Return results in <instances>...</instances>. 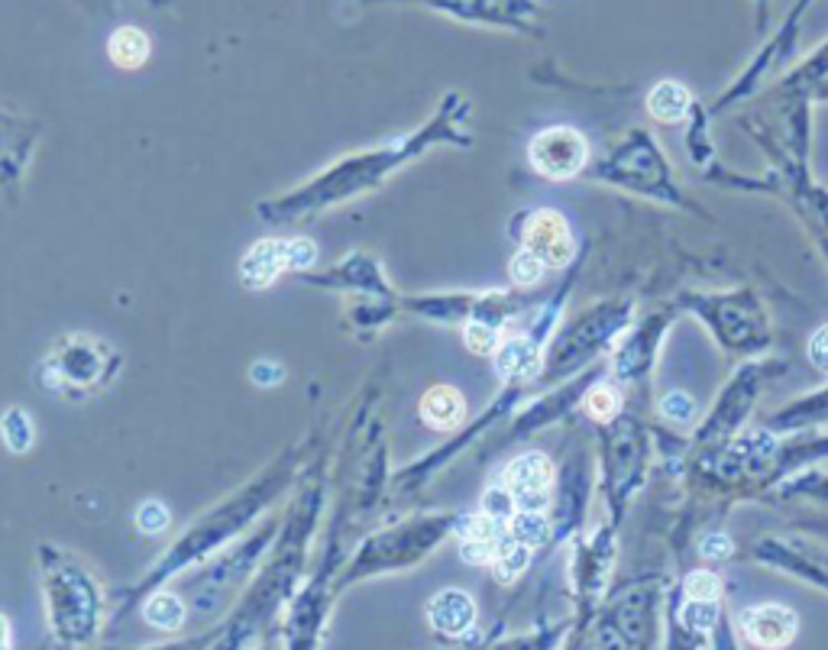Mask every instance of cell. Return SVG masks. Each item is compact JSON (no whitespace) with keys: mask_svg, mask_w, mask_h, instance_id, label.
I'll list each match as a JSON object with an SVG mask.
<instances>
[{"mask_svg":"<svg viewBox=\"0 0 828 650\" xmlns=\"http://www.w3.org/2000/svg\"><path fill=\"white\" fill-rule=\"evenodd\" d=\"M531 165L547 179H573L586 165V140L569 126H551L531 140Z\"/></svg>","mask_w":828,"mask_h":650,"instance_id":"obj_1","label":"cell"},{"mask_svg":"<svg viewBox=\"0 0 828 650\" xmlns=\"http://www.w3.org/2000/svg\"><path fill=\"white\" fill-rule=\"evenodd\" d=\"M551 459L541 454H525L505 469L508 492L522 511H544L547 508V486H551Z\"/></svg>","mask_w":828,"mask_h":650,"instance_id":"obj_2","label":"cell"},{"mask_svg":"<svg viewBox=\"0 0 828 650\" xmlns=\"http://www.w3.org/2000/svg\"><path fill=\"white\" fill-rule=\"evenodd\" d=\"M525 246L544 266H566L573 260V236L557 211H537L527 221Z\"/></svg>","mask_w":828,"mask_h":650,"instance_id":"obj_3","label":"cell"},{"mask_svg":"<svg viewBox=\"0 0 828 650\" xmlns=\"http://www.w3.org/2000/svg\"><path fill=\"white\" fill-rule=\"evenodd\" d=\"M741 631L757 648H787L796 634V615L784 606H760L741 615Z\"/></svg>","mask_w":828,"mask_h":650,"instance_id":"obj_4","label":"cell"},{"mask_svg":"<svg viewBox=\"0 0 828 650\" xmlns=\"http://www.w3.org/2000/svg\"><path fill=\"white\" fill-rule=\"evenodd\" d=\"M421 418L437 430H453L466 418V402L451 385H437L421 398Z\"/></svg>","mask_w":828,"mask_h":650,"instance_id":"obj_5","label":"cell"},{"mask_svg":"<svg viewBox=\"0 0 828 650\" xmlns=\"http://www.w3.org/2000/svg\"><path fill=\"white\" fill-rule=\"evenodd\" d=\"M285 266H289V243H260L243 260V282L250 288H263Z\"/></svg>","mask_w":828,"mask_h":650,"instance_id":"obj_6","label":"cell"},{"mask_svg":"<svg viewBox=\"0 0 828 650\" xmlns=\"http://www.w3.org/2000/svg\"><path fill=\"white\" fill-rule=\"evenodd\" d=\"M431 624L444 634H463L473 624V599L456 589L441 592L431 602Z\"/></svg>","mask_w":828,"mask_h":650,"instance_id":"obj_7","label":"cell"},{"mask_svg":"<svg viewBox=\"0 0 828 650\" xmlns=\"http://www.w3.org/2000/svg\"><path fill=\"white\" fill-rule=\"evenodd\" d=\"M108 55H111L117 69L133 72L150 59V37L143 30H137V27H120L108 42Z\"/></svg>","mask_w":828,"mask_h":650,"instance_id":"obj_8","label":"cell"},{"mask_svg":"<svg viewBox=\"0 0 828 650\" xmlns=\"http://www.w3.org/2000/svg\"><path fill=\"white\" fill-rule=\"evenodd\" d=\"M689 104H693L689 91L677 81H660L647 98V111L657 116L660 123H679L683 116L689 114Z\"/></svg>","mask_w":828,"mask_h":650,"instance_id":"obj_9","label":"cell"},{"mask_svg":"<svg viewBox=\"0 0 828 650\" xmlns=\"http://www.w3.org/2000/svg\"><path fill=\"white\" fill-rule=\"evenodd\" d=\"M537 369V349L527 341H508L498 349V373L502 376H531Z\"/></svg>","mask_w":828,"mask_h":650,"instance_id":"obj_10","label":"cell"},{"mask_svg":"<svg viewBox=\"0 0 828 650\" xmlns=\"http://www.w3.org/2000/svg\"><path fill=\"white\" fill-rule=\"evenodd\" d=\"M527 553H531V547L518 544V540L502 544V547H498V553H495V560H492V563H495V576H498L502 582L518 579V573H525Z\"/></svg>","mask_w":828,"mask_h":650,"instance_id":"obj_11","label":"cell"},{"mask_svg":"<svg viewBox=\"0 0 828 650\" xmlns=\"http://www.w3.org/2000/svg\"><path fill=\"white\" fill-rule=\"evenodd\" d=\"M182 618H185V609H182V602L175 599V596H169V592H159V596H152L150 606H147V621L155 624V628H162V631H172V628H179L182 624Z\"/></svg>","mask_w":828,"mask_h":650,"instance_id":"obj_12","label":"cell"},{"mask_svg":"<svg viewBox=\"0 0 828 650\" xmlns=\"http://www.w3.org/2000/svg\"><path fill=\"white\" fill-rule=\"evenodd\" d=\"M547 537V521L544 511H518L512 521V540L525 544V547H537Z\"/></svg>","mask_w":828,"mask_h":650,"instance_id":"obj_13","label":"cell"},{"mask_svg":"<svg viewBox=\"0 0 828 650\" xmlns=\"http://www.w3.org/2000/svg\"><path fill=\"white\" fill-rule=\"evenodd\" d=\"M3 440L13 454H23L33 444V427L23 412H7L3 415Z\"/></svg>","mask_w":828,"mask_h":650,"instance_id":"obj_14","label":"cell"},{"mask_svg":"<svg viewBox=\"0 0 828 650\" xmlns=\"http://www.w3.org/2000/svg\"><path fill=\"white\" fill-rule=\"evenodd\" d=\"M586 412H589V418H596V422H608V418H615V412H618V395H615L608 385L593 388V392H589V398H586Z\"/></svg>","mask_w":828,"mask_h":650,"instance_id":"obj_15","label":"cell"},{"mask_svg":"<svg viewBox=\"0 0 828 650\" xmlns=\"http://www.w3.org/2000/svg\"><path fill=\"white\" fill-rule=\"evenodd\" d=\"M541 275H544V263L531 253V250H522L515 260H512V278H515V285H537L541 282Z\"/></svg>","mask_w":828,"mask_h":650,"instance_id":"obj_16","label":"cell"},{"mask_svg":"<svg viewBox=\"0 0 828 650\" xmlns=\"http://www.w3.org/2000/svg\"><path fill=\"white\" fill-rule=\"evenodd\" d=\"M686 596H689L693 602H716L718 576L706 573V570H699V573H689V576H686Z\"/></svg>","mask_w":828,"mask_h":650,"instance_id":"obj_17","label":"cell"},{"mask_svg":"<svg viewBox=\"0 0 828 650\" xmlns=\"http://www.w3.org/2000/svg\"><path fill=\"white\" fill-rule=\"evenodd\" d=\"M716 621L718 612L713 602H689V606L683 609V624H686L689 631H709Z\"/></svg>","mask_w":828,"mask_h":650,"instance_id":"obj_18","label":"cell"},{"mask_svg":"<svg viewBox=\"0 0 828 650\" xmlns=\"http://www.w3.org/2000/svg\"><path fill=\"white\" fill-rule=\"evenodd\" d=\"M460 553H463L466 563H492L495 553H498V544L495 540H479V537H466Z\"/></svg>","mask_w":828,"mask_h":650,"instance_id":"obj_19","label":"cell"},{"mask_svg":"<svg viewBox=\"0 0 828 650\" xmlns=\"http://www.w3.org/2000/svg\"><path fill=\"white\" fill-rule=\"evenodd\" d=\"M137 521H140V528H143L147 535H159V531L169 525V511H165L159 501H147V505L140 508Z\"/></svg>","mask_w":828,"mask_h":650,"instance_id":"obj_20","label":"cell"},{"mask_svg":"<svg viewBox=\"0 0 828 650\" xmlns=\"http://www.w3.org/2000/svg\"><path fill=\"white\" fill-rule=\"evenodd\" d=\"M660 408H664V415L674 418V422H689L693 412H696V405H693V398H689L686 392H670V395L664 398Z\"/></svg>","mask_w":828,"mask_h":650,"instance_id":"obj_21","label":"cell"},{"mask_svg":"<svg viewBox=\"0 0 828 650\" xmlns=\"http://www.w3.org/2000/svg\"><path fill=\"white\" fill-rule=\"evenodd\" d=\"M483 508H486V515L495 518V521H502V518H508L512 515V508H515V498L508 489H492L483 498Z\"/></svg>","mask_w":828,"mask_h":650,"instance_id":"obj_22","label":"cell"},{"mask_svg":"<svg viewBox=\"0 0 828 650\" xmlns=\"http://www.w3.org/2000/svg\"><path fill=\"white\" fill-rule=\"evenodd\" d=\"M495 331L486 327V324H469L466 327V346L473 349V353H492L495 349Z\"/></svg>","mask_w":828,"mask_h":650,"instance_id":"obj_23","label":"cell"},{"mask_svg":"<svg viewBox=\"0 0 828 650\" xmlns=\"http://www.w3.org/2000/svg\"><path fill=\"white\" fill-rule=\"evenodd\" d=\"M699 550H703V557H709V560H725V557L731 553V540L725 535H709L699 544Z\"/></svg>","mask_w":828,"mask_h":650,"instance_id":"obj_24","label":"cell"},{"mask_svg":"<svg viewBox=\"0 0 828 650\" xmlns=\"http://www.w3.org/2000/svg\"><path fill=\"white\" fill-rule=\"evenodd\" d=\"M809 356H812V363H816L822 373H828V327L812 334V341H809Z\"/></svg>","mask_w":828,"mask_h":650,"instance_id":"obj_25","label":"cell"},{"mask_svg":"<svg viewBox=\"0 0 828 650\" xmlns=\"http://www.w3.org/2000/svg\"><path fill=\"white\" fill-rule=\"evenodd\" d=\"M314 263V246L307 240H295L289 243V266L292 268H304Z\"/></svg>","mask_w":828,"mask_h":650,"instance_id":"obj_26","label":"cell"},{"mask_svg":"<svg viewBox=\"0 0 828 650\" xmlns=\"http://www.w3.org/2000/svg\"><path fill=\"white\" fill-rule=\"evenodd\" d=\"M0 650H10V621L0 615Z\"/></svg>","mask_w":828,"mask_h":650,"instance_id":"obj_27","label":"cell"}]
</instances>
